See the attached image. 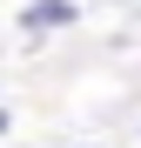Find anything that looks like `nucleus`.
Returning <instances> with one entry per match:
<instances>
[{
  "label": "nucleus",
  "instance_id": "f257e3e1",
  "mask_svg": "<svg viewBox=\"0 0 141 148\" xmlns=\"http://www.w3.org/2000/svg\"><path fill=\"white\" fill-rule=\"evenodd\" d=\"M67 20H74L67 0H34V7H27V27H67Z\"/></svg>",
  "mask_w": 141,
  "mask_h": 148
}]
</instances>
